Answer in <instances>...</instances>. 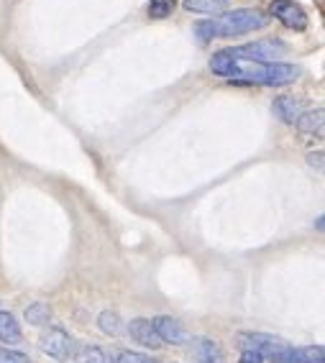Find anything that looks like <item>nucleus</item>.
Returning a JSON list of instances; mask_svg holds the SVG:
<instances>
[{"instance_id": "1", "label": "nucleus", "mask_w": 325, "mask_h": 363, "mask_svg": "<svg viewBox=\"0 0 325 363\" xmlns=\"http://www.w3.org/2000/svg\"><path fill=\"white\" fill-rule=\"evenodd\" d=\"M210 69L221 77L233 79V82L264 84V87H280V84H290L299 77V67L294 65H287V62H241V59L231 57L226 49L213 54Z\"/></svg>"}, {"instance_id": "2", "label": "nucleus", "mask_w": 325, "mask_h": 363, "mask_svg": "<svg viewBox=\"0 0 325 363\" xmlns=\"http://www.w3.org/2000/svg\"><path fill=\"white\" fill-rule=\"evenodd\" d=\"M269 16L256 8H238V11H228L226 16L218 18H205L195 23V36L200 44H208L213 39H228V36H241L248 31H259L269 26Z\"/></svg>"}, {"instance_id": "3", "label": "nucleus", "mask_w": 325, "mask_h": 363, "mask_svg": "<svg viewBox=\"0 0 325 363\" xmlns=\"http://www.w3.org/2000/svg\"><path fill=\"white\" fill-rule=\"evenodd\" d=\"M226 52L233 59H241V62H274V57H282L287 52V46L277 39H264L254 41V44L231 46Z\"/></svg>"}, {"instance_id": "4", "label": "nucleus", "mask_w": 325, "mask_h": 363, "mask_svg": "<svg viewBox=\"0 0 325 363\" xmlns=\"http://www.w3.org/2000/svg\"><path fill=\"white\" fill-rule=\"evenodd\" d=\"M269 18H277L290 31H305L307 28V13L305 8L297 6L294 0H272L269 3Z\"/></svg>"}, {"instance_id": "5", "label": "nucleus", "mask_w": 325, "mask_h": 363, "mask_svg": "<svg viewBox=\"0 0 325 363\" xmlns=\"http://www.w3.org/2000/svg\"><path fill=\"white\" fill-rule=\"evenodd\" d=\"M41 350H44L46 356L65 361V358L72 356V350H75V340H72L70 333L62 330V328H52L49 333L41 335Z\"/></svg>"}, {"instance_id": "6", "label": "nucleus", "mask_w": 325, "mask_h": 363, "mask_svg": "<svg viewBox=\"0 0 325 363\" xmlns=\"http://www.w3.org/2000/svg\"><path fill=\"white\" fill-rule=\"evenodd\" d=\"M151 325H154V333L156 337L164 343H172V345H182L184 340H187V333H184V328L180 323H177L175 318H170V315H159V318L151 320Z\"/></svg>"}, {"instance_id": "7", "label": "nucleus", "mask_w": 325, "mask_h": 363, "mask_svg": "<svg viewBox=\"0 0 325 363\" xmlns=\"http://www.w3.org/2000/svg\"><path fill=\"white\" fill-rule=\"evenodd\" d=\"M189 361L192 363H228L223 348L215 343V340H210V337H195V340H192Z\"/></svg>"}, {"instance_id": "8", "label": "nucleus", "mask_w": 325, "mask_h": 363, "mask_svg": "<svg viewBox=\"0 0 325 363\" xmlns=\"http://www.w3.org/2000/svg\"><path fill=\"white\" fill-rule=\"evenodd\" d=\"M128 335L136 340L138 345H143V348H162V340L156 337L154 333V325H151V320L146 318H136V320H131L128 323Z\"/></svg>"}, {"instance_id": "9", "label": "nucleus", "mask_w": 325, "mask_h": 363, "mask_svg": "<svg viewBox=\"0 0 325 363\" xmlns=\"http://www.w3.org/2000/svg\"><path fill=\"white\" fill-rule=\"evenodd\" d=\"M272 111H274V116L280 118L282 123H290V125L297 123V118L305 113V111H302V103H299V100H294V98H290V95H282V98L274 100Z\"/></svg>"}, {"instance_id": "10", "label": "nucleus", "mask_w": 325, "mask_h": 363, "mask_svg": "<svg viewBox=\"0 0 325 363\" xmlns=\"http://www.w3.org/2000/svg\"><path fill=\"white\" fill-rule=\"evenodd\" d=\"M182 6L189 13L218 16V13H226L228 6H231V0H182Z\"/></svg>"}, {"instance_id": "11", "label": "nucleus", "mask_w": 325, "mask_h": 363, "mask_svg": "<svg viewBox=\"0 0 325 363\" xmlns=\"http://www.w3.org/2000/svg\"><path fill=\"white\" fill-rule=\"evenodd\" d=\"M21 337H23V333H21V325L16 323L13 315L11 312H0V340L8 345H16L21 343Z\"/></svg>"}, {"instance_id": "12", "label": "nucleus", "mask_w": 325, "mask_h": 363, "mask_svg": "<svg viewBox=\"0 0 325 363\" xmlns=\"http://www.w3.org/2000/svg\"><path fill=\"white\" fill-rule=\"evenodd\" d=\"M323 108H318V111H310V113H302V116L297 118V128L302 130V133H318V136H323Z\"/></svg>"}, {"instance_id": "13", "label": "nucleus", "mask_w": 325, "mask_h": 363, "mask_svg": "<svg viewBox=\"0 0 325 363\" xmlns=\"http://www.w3.org/2000/svg\"><path fill=\"white\" fill-rule=\"evenodd\" d=\"M23 318H26V323H31V325H36V328H41V325H49V323H52V310H49V305H46V302H33V305L26 307Z\"/></svg>"}, {"instance_id": "14", "label": "nucleus", "mask_w": 325, "mask_h": 363, "mask_svg": "<svg viewBox=\"0 0 325 363\" xmlns=\"http://www.w3.org/2000/svg\"><path fill=\"white\" fill-rule=\"evenodd\" d=\"M77 363H116V358L108 356L98 345H85L77 350Z\"/></svg>"}, {"instance_id": "15", "label": "nucleus", "mask_w": 325, "mask_h": 363, "mask_svg": "<svg viewBox=\"0 0 325 363\" xmlns=\"http://www.w3.org/2000/svg\"><path fill=\"white\" fill-rule=\"evenodd\" d=\"M98 325H100V330H103L105 335H118V333L123 330V325H121V315H118V312L105 310L103 315L98 318Z\"/></svg>"}, {"instance_id": "16", "label": "nucleus", "mask_w": 325, "mask_h": 363, "mask_svg": "<svg viewBox=\"0 0 325 363\" xmlns=\"http://www.w3.org/2000/svg\"><path fill=\"white\" fill-rule=\"evenodd\" d=\"M175 0H149V16L151 18H170L175 13Z\"/></svg>"}, {"instance_id": "17", "label": "nucleus", "mask_w": 325, "mask_h": 363, "mask_svg": "<svg viewBox=\"0 0 325 363\" xmlns=\"http://www.w3.org/2000/svg\"><path fill=\"white\" fill-rule=\"evenodd\" d=\"M116 363H162V361H156V358L146 356V353H136V350H121Z\"/></svg>"}, {"instance_id": "18", "label": "nucleus", "mask_w": 325, "mask_h": 363, "mask_svg": "<svg viewBox=\"0 0 325 363\" xmlns=\"http://www.w3.org/2000/svg\"><path fill=\"white\" fill-rule=\"evenodd\" d=\"M0 363H31V358L26 353H18V350L0 348Z\"/></svg>"}, {"instance_id": "19", "label": "nucleus", "mask_w": 325, "mask_h": 363, "mask_svg": "<svg viewBox=\"0 0 325 363\" xmlns=\"http://www.w3.org/2000/svg\"><path fill=\"white\" fill-rule=\"evenodd\" d=\"M238 363H264V358L259 353H251V350H243L238 358Z\"/></svg>"}, {"instance_id": "20", "label": "nucleus", "mask_w": 325, "mask_h": 363, "mask_svg": "<svg viewBox=\"0 0 325 363\" xmlns=\"http://www.w3.org/2000/svg\"><path fill=\"white\" fill-rule=\"evenodd\" d=\"M307 164H310V167L323 169V151H315V154L307 156Z\"/></svg>"}]
</instances>
